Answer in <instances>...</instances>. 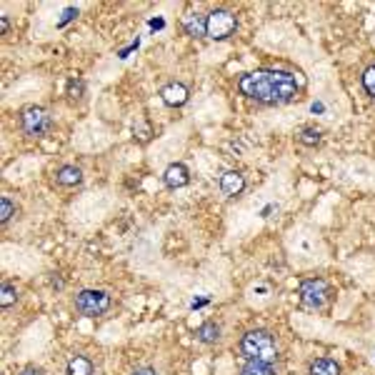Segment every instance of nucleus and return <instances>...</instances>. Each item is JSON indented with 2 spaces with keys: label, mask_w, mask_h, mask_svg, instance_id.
<instances>
[{
  "label": "nucleus",
  "mask_w": 375,
  "mask_h": 375,
  "mask_svg": "<svg viewBox=\"0 0 375 375\" xmlns=\"http://www.w3.org/2000/svg\"><path fill=\"white\" fill-rule=\"evenodd\" d=\"M0 28H3V36H8V33H11V21H8L6 16H0Z\"/></svg>",
  "instance_id": "23"
},
{
  "label": "nucleus",
  "mask_w": 375,
  "mask_h": 375,
  "mask_svg": "<svg viewBox=\"0 0 375 375\" xmlns=\"http://www.w3.org/2000/svg\"><path fill=\"white\" fill-rule=\"evenodd\" d=\"M73 308L85 318H98L113 308V295L108 290H100V288H88V290H80L75 295Z\"/></svg>",
  "instance_id": "3"
},
{
  "label": "nucleus",
  "mask_w": 375,
  "mask_h": 375,
  "mask_svg": "<svg viewBox=\"0 0 375 375\" xmlns=\"http://www.w3.org/2000/svg\"><path fill=\"white\" fill-rule=\"evenodd\" d=\"M238 31V18L228 8H215L208 13V23H205V38L210 40H228Z\"/></svg>",
  "instance_id": "5"
},
{
  "label": "nucleus",
  "mask_w": 375,
  "mask_h": 375,
  "mask_svg": "<svg viewBox=\"0 0 375 375\" xmlns=\"http://www.w3.org/2000/svg\"><path fill=\"white\" fill-rule=\"evenodd\" d=\"M16 303H18V288L13 286V283H3V286H0V308L8 310V308H13Z\"/></svg>",
  "instance_id": "15"
},
{
  "label": "nucleus",
  "mask_w": 375,
  "mask_h": 375,
  "mask_svg": "<svg viewBox=\"0 0 375 375\" xmlns=\"http://www.w3.org/2000/svg\"><path fill=\"white\" fill-rule=\"evenodd\" d=\"M205 23H208V16L203 13H188L183 18V31L190 38H205Z\"/></svg>",
  "instance_id": "11"
},
{
  "label": "nucleus",
  "mask_w": 375,
  "mask_h": 375,
  "mask_svg": "<svg viewBox=\"0 0 375 375\" xmlns=\"http://www.w3.org/2000/svg\"><path fill=\"white\" fill-rule=\"evenodd\" d=\"M16 213H18V205L13 203L8 195H3L0 198V225H8L13 218H16Z\"/></svg>",
  "instance_id": "17"
},
{
  "label": "nucleus",
  "mask_w": 375,
  "mask_h": 375,
  "mask_svg": "<svg viewBox=\"0 0 375 375\" xmlns=\"http://www.w3.org/2000/svg\"><path fill=\"white\" fill-rule=\"evenodd\" d=\"M18 375H45V370H43L40 365H26Z\"/></svg>",
  "instance_id": "20"
},
{
  "label": "nucleus",
  "mask_w": 375,
  "mask_h": 375,
  "mask_svg": "<svg viewBox=\"0 0 375 375\" xmlns=\"http://www.w3.org/2000/svg\"><path fill=\"white\" fill-rule=\"evenodd\" d=\"M240 355H243L248 363L273 365L278 360V355H281V348H278V340L271 330L253 328L240 338Z\"/></svg>",
  "instance_id": "2"
},
{
  "label": "nucleus",
  "mask_w": 375,
  "mask_h": 375,
  "mask_svg": "<svg viewBox=\"0 0 375 375\" xmlns=\"http://www.w3.org/2000/svg\"><path fill=\"white\" fill-rule=\"evenodd\" d=\"M161 98H163V103L170 105V108H183V105L188 103V98H190V90H188L185 83L173 80V83L161 88Z\"/></svg>",
  "instance_id": "7"
},
{
  "label": "nucleus",
  "mask_w": 375,
  "mask_h": 375,
  "mask_svg": "<svg viewBox=\"0 0 375 375\" xmlns=\"http://www.w3.org/2000/svg\"><path fill=\"white\" fill-rule=\"evenodd\" d=\"M312 113H323V103H312Z\"/></svg>",
  "instance_id": "24"
},
{
  "label": "nucleus",
  "mask_w": 375,
  "mask_h": 375,
  "mask_svg": "<svg viewBox=\"0 0 375 375\" xmlns=\"http://www.w3.org/2000/svg\"><path fill=\"white\" fill-rule=\"evenodd\" d=\"M78 16V8H68V11L62 13V21H60V26H65L68 21H73V18Z\"/></svg>",
  "instance_id": "22"
},
{
  "label": "nucleus",
  "mask_w": 375,
  "mask_h": 375,
  "mask_svg": "<svg viewBox=\"0 0 375 375\" xmlns=\"http://www.w3.org/2000/svg\"><path fill=\"white\" fill-rule=\"evenodd\" d=\"M220 335H223V328H220V323H215V320H205V323L198 325V330H195V338L205 345L220 343Z\"/></svg>",
  "instance_id": "12"
},
{
  "label": "nucleus",
  "mask_w": 375,
  "mask_h": 375,
  "mask_svg": "<svg viewBox=\"0 0 375 375\" xmlns=\"http://www.w3.org/2000/svg\"><path fill=\"white\" fill-rule=\"evenodd\" d=\"M303 83L295 73L281 68H258L238 78V90L243 98L261 105H286L298 98Z\"/></svg>",
  "instance_id": "1"
},
{
  "label": "nucleus",
  "mask_w": 375,
  "mask_h": 375,
  "mask_svg": "<svg viewBox=\"0 0 375 375\" xmlns=\"http://www.w3.org/2000/svg\"><path fill=\"white\" fill-rule=\"evenodd\" d=\"M21 128L26 136L43 138L53 131V118L45 108H40V105H28V108L21 110Z\"/></svg>",
  "instance_id": "6"
},
{
  "label": "nucleus",
  "mask_w": 375,
  "mask_h": 375,
  "mask_svg": "<svg viewBox=\"0 0 375 375\" xmlns=\"http://www.w3.org/2000/svg\"><path fill=\"white\" fill-rule=\"evenodd\" d=\"M220 190H223V195H228V198H238L245 190V175L240 170H225L223 175H220Z\"/></svg>",
  "instance_id": "9"
},
{
  "label": "nucleus",
  "mask_w": 375,
  "mask_h": 375,
  "mask_svg": "<svg viewBox=\"0 0 375 375\" xmlns=\"http://www.w3.org/2000/svg\"><path fill=\"white\" fill-rule=\"evenodd\" d=\"M308 375H340V365L330 358H318L310 363Z\"/></svg>",
  "instance_id": "14"
},
{
  "label": "nucleus",
  "mask_w": 375,
  "mask_h": 375,
  "mask_svg": "<svg viewBox=\"0 0 375 375\" xmlns=\"http://www.w3.org/2000/svg\"><path fill=\"white\" fill-rule=\"evenodd\" d=\"M360 83H363L365 93H368L370 98H375V62L363 70V75H360Z\"/></svg>",
  "instance_id": "19"
},
{
  "label": "nucleus",
  "mask_w": 375,
  "mask_h": 375,
  "mask_svg": "<svg viewBox=\"0 0 375 375\" xmlns=\"http://www.w3.org/2000/svg\"><path fill=\"white\" fill-rule=\"evenodd\" d=\"M55 183L62 188H75L83 183V170L78 165H60L55 170Z\"/></svg>",
  "instance_id": "10"
},
{
  "label": "nucleus",
  "mask_w": 375,
  "mask_h": 375,
  "mask_svg": "<svg viewBox=\"0 0 375 375\" xmlns=\"http://www.w3.org/2000/svg\"><path fill=\"white\" fill-rule=\"evenodd\" d=\"M131 375H158V370L151 368V365H141V368H136Z\"/></svg>",
  "instance_id": "21"
},
{
  "label": "nucleus",
  "mask_w": 375,
  "mask_h": 375,
  "mask_svg": "<svg viewBox=\"0 0 375 375\" xmlns=\"http://www.w3.org/2000/svg\"><path fill=\"white\" fill-rule=\"evenodd\" d=\"M320 131L318 128H300V133H298V143L305 148H315L320 146Z\"/></svg>",
  "instance_id": "16"
},
{
  "label": "nucleus",
  "mask_w": 375,
  "mask_h": 375,
  "mask_svg": "<svg viewBox=\"0 0 375 375\" xmlns=\"http://www.w3.org/2000/svg\"><path fill=\"white\" fill-rule=\"evenodd\" d=\"M240 375H278L273 365H266V363H245L240 368Z\"/></svg>",
  "instance_id": "18"
},
{
  "label": "nucleus",
  "mask_w": 375,
  "mask_h": 375,
  "mask_svg": "<svg viewBox=\"0 0 375 375\" xmlns=\"http://www.w3.org/2000/svg\"><path fill=\"white\" fill-rule=\"evenodd\" d=\"M65 375H93V360L88 355H73L65 365Z\"/></svg>",
  "instance_id": "13"
},
{
  "label": "nucleus",
  "mask_w": 375,
  "mask_h": 375,
  "mask_svg": "<svg viewBox=\"0 0 375 375\" xmlns=\"http://www.w3.org/2000/svg\"><path fill=\"white\" fill-rule=\"evenodd\" d=\"M163 183L170 190H178V188H185L190 183V170H188L185 163H170V165L163 170Z\"/></svg>",
  "instance_id": "8"
},
{
  "label": "nucleus",
  "mask_w": 375,
  "mask_h": 375,
  "mask_svg": "<svg viewBox=\"0 0 375 375\" xmlns=\"http://www.w3.org/2000/svg\"><path fill=\"white\" fill-rule=\"evenodd\" d=\"M298 295H300L303 305L312 308V310H320V308L328 305L330 295H333V288L325 278L312 276V278H303L300 286H298Z\"/></svg>",
  "instance_id": "4"
}]
</instances>
